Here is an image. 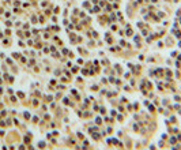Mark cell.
Listing matches in <instances>:
<instances>
[]
</instances>
